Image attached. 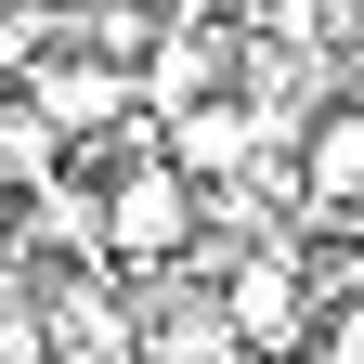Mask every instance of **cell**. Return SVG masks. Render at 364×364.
<instances>
[{"label": "cell", "mask_w": 364, "mask_h": 364, "mask_svg": "<svg viewBox=\"0 0 364 364\" xmlns=\"http://www.w3.org/2000/svg\"><path fill=\"white\" fill-rule=\"evenodd\" d=\"M196 260V182L156 144L105 169V273H182Z\"/></svg>", "instance_id": "cell-1"}, {"label": "cell", "mask_w": 364, "mask_h": 364, "mask_svg": "<svg viewBox=\"0 0 364 364\" xmlns=\"http://www.w3.org/2000/svg\"><path fill=\"white\" fill-rule=\"evenodd\" d=\"M221 312H235V351H312V326H326V299H312V273H299V235H260L208 273Z\"/></svg>", "instance_id": "cell-2"}, {"label": "cell", "mask_w": 364, "mask_h": 364, "mask_svg": "<svg viewBox=\"0 0 364 364\" xmlns=\"http://www.w3.org/2000/svg\"><path fill=\"white\" fill-rule=\"evenodd\" d=\"M287 182H299V235H364V105H312Z\"/></svg>", "instance_id": "cell-3"}, {"label": "cell", "mask_w": 364, "mask_h": 364, "mask_svg": "<svg viewBox=\"0 0 364 364\" xmlns=\"http://www.w3.org/2000/svg\"><path fill=\"white\" fill-rule=\"evenodd\" d=\"M312 364H364V287L326 299V326H312Z\"/></svg>", "instance_id": "cell-4"}, {"label": "cell", "mask_w": 364, "mask_h": 364, "mask_svg": "<svg viewBox=\"0 0 364 364\" xmlns=\"http://www.w3.org/2000/svg\"><path fill=\"white\" fill-rule=\"evenodd\" d=\"M351 105H364V91H351Z\"/></svg>", "instance_id": "cell-5"}]
</instances>
